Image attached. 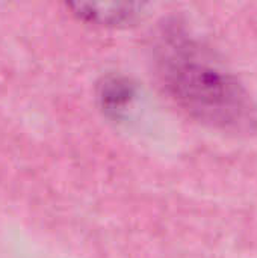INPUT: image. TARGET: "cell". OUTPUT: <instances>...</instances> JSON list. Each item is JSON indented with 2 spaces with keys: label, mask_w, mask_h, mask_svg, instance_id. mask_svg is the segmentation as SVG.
<instances>
[{
  "label": "cell",
  "mask_w": 257,
  "mask_h": 258,
  "mask_svg": "<svg viewBox=\"0 0 257 258\" xmlns=\"http://www.w3.org/2000/svg\"><path fill=\"white\" fill-rule=\"evenodd\" d=\"M170 76L176 97L200 119L232 130L254 122L253 106L241 82L203 53L180 54Z\"/></svg>",
  "instance_id": "obj_1"
}]
</instances>
